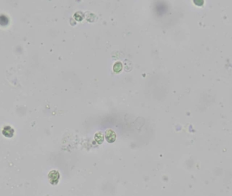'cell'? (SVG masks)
<instances>
[{
    "mask_svg": "<svg viewBox=\"0 0 232 196\" xmlns=\"http://www.w3.org/2000/svg\"><path fill=\"white\" fill-rule=\"evenodd\" d=\"M94 140L98 144H101L104 141L103 133L101 132H98L97 133H96L95 136H94Z\"/></svg>",
    "mask_w": 232,
    "mask_h": 196,
    "instance_id": "3",
    "label": "cell"
},
{
    "mask_svg": "<svg viewBox=\"0 0 232 196\" xmlns=\"http://www.w3.org/2000/svg\"><path fill=\"white\" fill-rule=\"evenodd\" d=\"M122 70V64L121 62H116L113 65V70L115 72L118 73Z\"/></svg>",
    "mask_w": 232,
    "mask_h": 196,
    "instance_id": "5",
    "label": "cell"
},
{
    "mask_svg": "<svg viewBox=\"0 0 232 196\" xmlns=\"http://www.w3.org/2000/svg\"><path fill=\"white\" fill-rule=\"evenodd\" d=\"M48 179L52 185H57L60 179V174L57 170H52L48 174Z\"/></svg>",
    "mask_w": 232,
    "mask_h": 196,
    "instance_id": "1",
    "label": "cell"
},
{
    "mask_svg": "<svg viewBox=\"0 0 232 196\" xmlns=\"http://www.w3.org/2000/svg\"><path fill=\"white\" fill-rule=\"evenodd\" d=\"M14 130L12 129L10 127H6V128L3 131V134L6 137H12L13 136Z\"/></svg>",
    "mask_w": 232,
    "mask_h": 196,
    "instance_id": "4",
    "label": "cell"
},
{
    "mask_svg": "<svg viewBox=\"0 0 232 196\" xmlns=\"http://www.w3.org/2000/svg\"><path fill=\"white\" fill-rule=\"evenodd\" d=\"M117 138L116 133L113 129H108L105 132V138L107 141L109 143H113L116 141Z\"/></svg>",
    "mask_w": 232,
    "mask_h": 196,
    "instance_id": "2",
    "label": "cell"
}]
</instances>
